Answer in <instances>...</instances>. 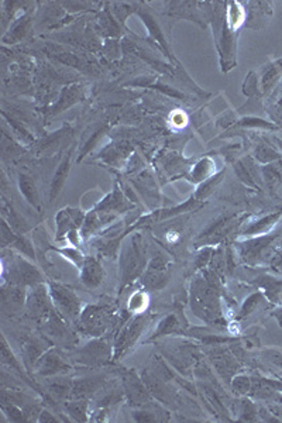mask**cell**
Masks as SVG:
<instances>
[{"mask_svg": "<svg viewBox=\"0 0 282 423\" xmlns=\"http://www.w3.org/2000/svg\"><path fill=\"white\" fill-rule=\"evenodd\" d=\"M160 351L165 362L185 378L193 374L192 369L202 359L199 347L184 340L163 343L160 344Z\"/></svg>", "mask_w": 282, "mask_h": 423, "instance_id": "cell-1", "label": "cell"}, {"mask_svg": "<svg viewBox=\"0 0 282 423\" xmlns=\"http://www.w3.org/2000/svg\"><path fill=\"white\" fill-rule=\"evenodd\" d=\"M70 359L84 367H103L113 363V346L106 339L94 337L81 348H75Z\"/></svg>", "mask_w": 282, "mask_h": 423, "instance_id": "cell-2", "label": "cell"}, {"mask_svg": "<svg viewBox=\"0 0 282 423\" xmlns=\"http://www.w3.org/2000/svg\"><path fill=\"white\" fill-rule=\"evenodd\" d=\"M112 322L113 313L106 306L91 305L81 312L77 320V329L81 334L89 336L92 339L102 337L112 326Z\"/></svg>", "mask_w": 282, "mask_h": 423, "instance_id": "cell-3", "label": "cell"}, {"mask_svg": "<svg viewBox=\"0 0 282 423\" xmlns=\"http://www.w3.org/2000/svg\"><path fill=\"white\" fill-rule=\"evenodd\" d=\"M146 246L141 236H133L121 254V287L135 279L146 265Z\"/></svg>", "mask_w": 282, "mask_h": 423, "instance_id": "cell-4", "label": "cell"}, {"mask_svg": "<svg viewBox=\"0 0 282 423\" xmlns=\"http://www.w3.org/2000/svg\"><path fill=\"white\" fill-rule=\"evenodd\" d=\"M147 325V318L143 315H138L128 320L126 326L116 334L114 343H113V362L121 360L127 352L134 347V344L138 341L141 333H143L144 327Z\"/></svg>", "mask_w": 282, "mask_h": 423, "instance_id": "cell-5", "label": "cell"}, {"mask_svg": "<svg viewBox=\"0 0 282 423\" xmlns=\"http://www.w3.org/2000/svg\"><path fill=\"white\" fill-rule=\"evenodd\" d=\"M50 295L61 316L66 318L69 322L78 320L81 315V301L74 291L52 282L50 284Z\"/></svg>", "mask_w": 282, "mask_h": 423, "instance_id": "cell-6", "label": "cell"}, {"mask_svg": "<svg viewBox=\"0 0 282 423\" xmlns=\"http://www.w3.org/2000/svg\"><path fill=\"white\" fill-rule=\"evenodd\" d=\"M123 391L128 405L135 408H143L153 402V395L147 388L143 378L138 377L133 370H124L121 374Z\"/></svg>", "mask_w": 282, "mask_h": 423, "instance_id": "cell-7", "label": "cell"}, {"mask_svg": "<svg viewBox=\"0 0 282 423\" xmlns=\"http://www.w3.org/2000/svg\"><path fill=\"white\" fill-rule=\"evenodd\" d=\"M43 330L47 339L55 343L59 348L75 350L78 343L77 334L68 327L66 322L59 315L52 313L48 319H45L43 322Z\"/></svg>", "mask_w": 282, "mask_h": 423, "instance_id": "cell-8", "label": "cell"}, {"mask_svg": "<svg viewBox=\"0 0 282 423\" xmlns=\"http://www.w3.org/2000/svg\"><path fill=\"white\" fill-rule=\"evenodd\" d=\"M209 362L214 366L219 377L229 385L232 378L240 371L237 357L226 347H212L206 351Z\"/></svg>", "mask_w": 282, "mask_h": 423, "instance_id": "cell-9", "label": "cell"}, {"mask_svg": "<svg viewBox=\"0 0 282 423\" xmlns=\"http://www.w3.org/2000/svg\"><path fill=\"white\" fill-rule=\"evenodd\" d=\"M33 371L40 377L51 378V377H57V376H62V374L69 373L70 366H69L68 362H65L64 356L61 355L59 348L50 347L44 352V355L38 359Z\"/></svg>", "mask_w": 282, "mask_h": 423, "instance_id": "cell-10", "label": "cell"}, {"mask_svg": "<svg viewBox=\"0 0 282 423\" xmlns=\"http://www.w3.org/2000/svg\"><path fill=\"white\" fill-rule=\"evenodd\" d=\"M105 383L106 377L103 374H94L73 380V391H70L68 399H89L102 391Z\"/></svg>", "mask_w": 282, "mask_h": 423, "instance_id": "cell-11", "label": "cell"}, {"mask_svg": "<svg viewBox=\"0 0 282 423\" xmlns=\"http://www.w3.org/2000/svg\"><path fill=\"white\" fill-rule=\"evenodd\" d=\"M51 347V341L48 339H43L40 336L29 337L22 348L23 362L29 371H33L38 359Z\"/></svg>", "mask_w": 282, "mask_h": 423, "instance_id": "cell-12", "label": "cell"}, {"mask_svg": "<svg viewBox=\"0 0 282 423\" xmlns=\"http://www.w3.org/2000/svg\"><path fill=\"white\" fill-rule=\"evenodd\" d=\"M103 278H105V271L101 262L94 257L87 258L82 265V274H81V279L84 284L88 288H98L102 284Z\"/></svg>", "mask_w": 282, "mask_h": 423, "instance_id": "cell-13", "label": "cell"}, {"mask_svg": "<svg viewBox=\"0 0 282 423\" xmlns=\"http://www.w3.org/2000/svg\"><path fill=\"white\" fill-rule=\"evenodd\" d=\"M65 412L74 422H89V399H68L65 401Z\"/></svg>", "mask_w": 282, "mask_h": 423, "instance_id": "cell-14", "label": "cell"}, {"mask_svg": "<svg viewBox=\"0 0 282 423\" xmlns=\"http://www.w3.org/2000/svg\"><path fill=\"white\" fill-rule=\"evenodd\" d=\"M48 395L52 396L55 401H68L70 391H73V380L57 376V378L50 380L47 383Z\"/></svg>", "mask_w": 282, "mask_h": 423, "instance_id": "cell-15", "label": "cell"}, {"mask_svg": "<svg viewBox=\"0 0 282 423\" xmlns=\"http://www.w3.org/2000/svg\"><path fill=\"white\" fill-rule=\"evenodd\" d=\"M16 279H19L20 284H36V282L41 281V275L33 265L22 258H17Z\"/></svg>", "mask_w": 282, "mask_h": 423, "instance_id": "cell-16", "label": "cell"}, {"mask_svg": "<svg viewBox=\"0 0 282 423\" xmlns=\"http://www.w3.org/2000/svg\"><path fill=\"white\" fill-rule=\"evenodd\" d=\"M182 327L179 325V322L177 320L175 316H168L165 318L157 327L156 333L151 336V340L158 339V337H164V336H170V334H182Z\"/></svg>", "mask_w": 282, "mask_h": 423, "instance_id": "cell-17", "label": "cell"}, {"mask_svg": "<svg viewBox=\"0 0 282 423\" xmlns=\"http://www.w3.org/2000/svg\"><path fill=\"white\" fill-rule=\"evenodd\" d=\"M69 164H70V156L68 154V156L62 160V163L59 164V167H58V170H57V172H55V177H54V179H52L51 199H54V198L59 193L61 188L64 186L65 178H66V175H68V172H69Z\"/></svg>", "mask_w": 282, "mask_h": 423, "instance_id": "cell-18", "label": "cell"}, {"mask_svg": "<svg viewBox=\"0 0 282 423\" xmlns=\"http://www.w3.org/2000/svg\"><path fill=\"white\" fill-rule=\"evenodd\" d=\"M251 385H253V380L244 373H237L229 384L232 392L237 396L248 395L251 391Z\"/></svg>", "mask_w": 282, "mask_h": 423, "instance_id": "cell-19", "label": "cell"}, {"mask_svg": "<svg viewBox=\"0 0 282 423\" xmlns=\"http://www.w3.org/2000/svg\"><path fill=\"white\" fill-rule=\"evenodd\" d=\"M237 420L242 422H257L258 420V410L253 401L248 398H243L239 401V412H237Z\"/></svg>", "mask_w": 282, "mask_h": 423, "instance_id": "cell-20", "label": "cell"}, {"mask_svg": "<svg viewBox=\"0 0 282 423\" xmlns=\"http://www.w3.org/2000/svg\"><path fill=\"white\" fill-rule=\"evenodd\" d=\"M19 186H20V191H22L23 196H24L33 206H36L37 209H40V198H38V192H37L36 185L33 184V181H31L29 177H26V175H20Z\"/></svg>", "mask_w": 282, "mask_h": 423, "instance_id": "cell-21", "label": "cell"}, {"mask_svg": "<svg viewBox=\"0 0 282 423\" xmlns=\"http://www.w3.org/2000/svg\"><path fill=\"white\" fill-rule=\"evenodd\" d=\"M2 363L6 364V366H9L10 369L16 370V371L20 373L22 376H24V370H22V364H20V362L15 357L13 351L10 350V347H9V344H8L6 339H5V336L2 337Z\"/></svg>", "mask_w": 282, "mask_h": 423, "instance_id": "cell-22", "label": "cell"}, {"mask_svg": "<svg viewBox=\"0 0 282 423\" xmlns=\"http://www.w3.org/2000/svg\"><path fill=\"white\" fill-rule=\"evenodd\" d=\"M212 172H214V163H212L209 158L202 160L199 164H196L195 170H193V181L199 182L206 179Z\"/></svg>", "mask_w": 282, "mask_h": 423, "instance_id": "cell-23", "label": "cell"}, {"mask_svg": "<svg viewBox=\"0 0 282 423\" xmlns=\"http://www.w3.org/2000/svg\"><path fill=\"white\" fill-rule=\"evenodd\" d=\"M147 306H149V297L144 292L134 294L128 302V309L133 313H141Z\"/></svg>", "mask_w": 282, "mask_h": 423, "instance_id": "cell-24", "label": "cell"}, {"mask_svg": "<svg viewBox=\"0 0 282 423\" xmlns=\"http://www.w3.org/2000/svg\"><path fill=\"white\" fill-rule=\"evenodd\" d=\"M281 214H282V212H278V214H275V215L267 216V218L262 219L261 222H258V223H255L254 226H251L250 229H247L246 235H258V233L265 232L267 229H269V228L274 225L275 221H278V218L281 216Z\"/></svg>", "mask_w": 282, "mask_h": 423, "instance_id": "cell-25", "label": "cell"}, {"mask_svg": "<svg viewBox=\"0 0 282 423\" xmlns=\"http://www.w3.org/2000/svg\"><path fill=\"white\" fill-rule=\"evenodd\" d=\"M257 158L265 163V161H269V160H275V158H278V156H276L275 153H272L269 149L264 147V149H260V150L257 151Z\"/></svg>", "mask_w": 282, "mask_h": 423, "instance_id": "cell-26", "label": "cell"}, {"mask_svg": "<svg viewBox=\"0 0 282 423\" xmlns=\"http://www.w3.org/2000/svg\"><path fill=\"white\" fill-rule=\"evenodd\" d=\"M37 422H41V423H57V422H59V420H58V417H55L50 410L43 409V410L40 412V415H38Z\"/></svg>", "mask_w": 282, "mask_h": 423, "instance_id": "cell-27", "label": "cell"}, {"mask_svg": "<svg viewBox=\"0 0 282 423\" xmlns=\"http://www.w3.org/2000/svg\"><path fill=\"white\" fill-rule=\"evenodd\" d=\"M257 299H258V295H253V297L244 304V306H243V309H242V316L248 315V313L254 309V306L257 305Z\"/></svg>", "mask_w": 282, "mask_h": 423, "instance_id": "cell-28", "label": "cell"}]
</instances>
